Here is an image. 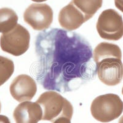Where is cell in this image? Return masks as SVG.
I'll return each mask as SVG.
<instances>
[{
	"label": "cell",
	"mask_w": 123,
	"mask_h": 123,
	"mask_svg": "<svg viewBox=\"0 0 123 123\" xmlns=\"http://www.w3.org/2000/svg\"><path fill=\"white\" fill-rule=\"evenodd\" d=\"M115 4L116 7L123 12V0H115Z\"/></svg>",
	"instance_id": "obj_13"
},
{
	"label": "cell",
	"mask_w": 123,
	"mask_h": 123,
	"mask_svg": "<svg viewBox=\"0 0 123 123\" xmlns=\"http://www.w3.org/2000/svg\"><path fill=\"white\" fill-rule=\"evenodd\" d=\"M43 110L42 119L52 123L62 117L71 119L73 107L67 99L55 91H46L37 100Z\"/></svg>",
	"instance_id": "obj_2"
},
{
	"label": "cell",
	"mask_w": 123,
	"mask_h": 123,
	"mask_svg": "<svg viewBox=\"0 0 123 123\" xmlns=\"http://www.w3.org/2000/svg\"><path fill=\"white\" fill-rule=\"evenodd\" d=\"M13 117L16 123H38L42 119V108L37 102H24L15 108Z\"/></svg>",
	"instance_id": "obj_8"
},
{
	"label": "cell",
	"mask_w": 123,
	"mask_h": 123,
	"mask_svg": "<svg viewBox=\"0 0 123 123\" xmlns=\"http://www.w3.org/2000/svg\"><path fill=\"white\" fill-rule=\"evenodd\" d=\"M118 123H123V116H122L121 117V118L119 119Z\"/></svg>",
	"instance_id": "obj_17"
},
{
	"label": "cell",
	"mask_w": 123,
	"mask_h": 123,
	"mask_svg": "<svg viewBox=\"0 0 123 123\" xmlns=\"http://www.w3.org/2000/svg\"><path fill=\"white\" fill-rule=\"evenodd\" d=\"M10 93L12 97L18 102L31 100L37 91V83L27 74L17 76L10 86Z\"/></svg>",
	"instance_id": "obj_7"
},
{
	"label": "cell",
	"mask_w": 123,
	"mask_h": 123,
	"mask_svg": "<svg viewBox=\"0 0 123 123\" xmlns=\"http://www.w3.org/2000/svg\"><path fill=\"white\" fill-rule=\"evenodd\" d=\"M14 71V64L12 60L0 56V86L11 78Z\"/></svg>",
	"instance_id": "obj_12"
},
{
	"label": "cell",
	"mask_w": 123,
	"mask_h": 123,
	"mask_svg": "<svg viewBox=\"0 0 123 123\" xmlns=\"http://www.w3.org/2000/svg\"><path fill=\"white\" fill-rule=\"evenodd\" d=\"M30 35L28 30L17 24L12 30L2 34L0 46L2 50L14 56H20L30 47Z\"/></svg>",
	"instance_id": "obj_4"
},
{
	"label": "cell",
	"mask_w": 123,
	"mask_h": 123,
	"mask_svg": "<svg viewBox=\"0 0 123 123\" xmlns=\"http://www.w3.org/2000/svg\"><path fill=\"white\" fill-rule=\"evenodd\" d=\"M96 28L102 39L119 40L123 37V17L115 9L105 10L98 17Z\"/></svg>",
	"instance_id": "obj_5"
},
{
	"label": "cell",
	"mask_w": 123,
	"mask_h": 123,
	"mask_svg": "<svg viewBox=\"0 0 123 123\" xmlns=\"http://www.w3.org/2000/svg\"><path fill=\"white\" fill-rule=\"evenodd\" d=\"M18 16L12 9H0V33L10 31L17 25Z\"/></svg>",
	"instance_id": "obj_11"
},
{
	"label": "cell",
	"mask_w": 123,
	"mask_h": 123,
	"mask_svg": "<svg viewBox=\"0 0 123 123\" xmlns=\"http://www.w3.org/2000/svg\"><path fill=\"white\" fill-rule=\"evenodd\" d=\"M71 119H68L67 117H62L55 121L53 123H71Z\"/></svg>",
	"instance_id": "obj_14"
},
{
	"label": "cell",
	"mask_w": 123,
	"mask_h": 123,
	"mask_svg": "<svg viewBox=\"0 0 123 123\" xmlns=\"http://www.w3.org/2000/svg\"><path fill=\"white\" fill-rule=\"evenodd\" d=\"M74 6L84 14L86 22L102 7L103 0H72Z\"/></svg>",
	"instance_id": "obj_10"
},
{
	"label": "cell",
	"mask_w": 123,
	"mask_h": 123,
	"mask_svg": "<svg viewBox=\"0 0 123 123\" xmlns=\"http://www.w3.org/2000/svg\"><path fill=\"white\" fill-rule=\"evenodd\" d=\"M1 102H0V112H1Z\"/></svg>",
	"instance_id": "obj_18"
},
{
	"label": "cell",
	"mask_w": 123,
	"mask_h": 123,
	"mask_svg": "<svg viewBox=\"0 0 123 123\" xmlns=\"http://www.w3.org/2000/svg\"><path fill=\"white\" fill-rule=\"evenodd\" d=\"M24 21L35 30L49 28L53 21V11L43 3H34L28 6L24 14Z\"/></svg>",
	"instance_id": "obj_6"
},
{
	"label": "cell",
	"mask_w": 123,
	"mask_h": 123,
	"mask_svg": "<svg viewBox=\"0 0 123 123\" xmlns=\"http://www.w3.org/2000/svg\"><path fill=\"white\" fill-rule=\"evenodd\" d=\"M91 111L97 121L108 123L121 116L123 112V102L115 94L100 95L92 101Z\"/></svg>",
	"instance_id": "obj_3"
},
{
	"label": "cell",
	"mask_w": 123,
	"mask_h": 123,
	"mask_svg": "<svg viewBox=\"0 0 123 123\" xmlns=\"http://www.w3.org/2000/svg\"><path fill=\"white\" fill-rule=\"evenodd\" d=\"M0 123H11V121L6 116L0 115Z\"/></svg>",
	"instance_id": "obj_15"
},
{
	"label": "cell",
	"mask_w": 123,
	"mask_h": 123,
	"mask_svg": "<svg viewBox=\"0 0 123 123\" xmlns=\"http://www.w3.org/2000/svg\"><path fill=\"white\" fill-rule=\"evenodd\" d=\"M122 94H123V89H122Z\"/></svg>",
	"instance_id": "obj_19"
},
{
	"label": "cell",
	"mask_w": 123,
	"mask_h": 123,
	"mask_svg": "<svg viewBox=\"0 0 123 123\" xmlns=\"http://www.w3.org/2000/svg\"><path fill=\"white\" fill-rule=\"evenodd\" d=\"M122 52L117 45L103 42L94 50V60L98 78L106 86H114L123 79Z\"/></svg>",
	"instance_id": "obj_1"
},
{
	"label": "cell",
	"mask_w": 123,
	"mask_h": 123,
	"mask_svg": "<svg viewBox=\"0 0 123 123\" xmlns=\"http://www.w3.org/2000/svg\"><path fill=\"white\" fill-rule=\"evenodd\" d=\"M86 22L84 14L71 1L62 9L59 12V24L62 28L67 30H75Z\"/></svg>",
	"instance_id": "obj_9"
},
{
	"label": "cell",
	"mask_w": 123,
	"mask_h": 123,
	"mask_svg": "<svg viewBox=\"0 0 123 123\" xmlns=\"http://www.w3.org/2000/svg\"><path fill=\"white\" fill-rule=\"evenodd\" d=\"M31 1H33L34 2H36V3H41V2L46 1L47 0H31Z\"/></svg>",
	"instance_id": "obj_16"
}]
</instances>
